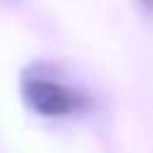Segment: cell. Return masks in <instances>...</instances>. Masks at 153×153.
Segmentation results:
<instances>
[{"mask_svg":"<svg viewBox=\"0 0 153 153\" xmlns=\"http://www.w3.org/2000/svg\"><path fill=\"white\" fill-rule=\"evenodd\" d=\"M24 96L29 105L45 115V117H62L69 112H76L86 105V98L76 93L74 88L43 79V76H26L24 79Z\"/></svg>","mask_w":153,"mask_h":153,"instance_id":"cell-1","label":"cell"},{"mask_svg":"<svg viewBox=\"0 0 153 153\" xmlns=\"http://www.w3.org/2000/svg\"><path fill=\"white\" fill-rule=\"evenodd\" d=\"M141 2H143V5H148V0H141Z\"/></svg>","mask_w":153,"mask_h":153,"instance_id":"cell-2","label":"cell"}]
</instances>
